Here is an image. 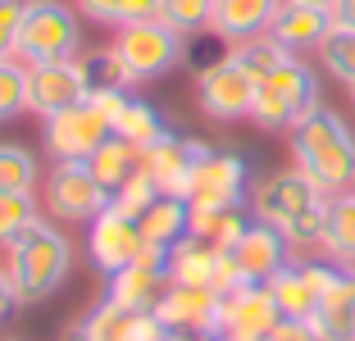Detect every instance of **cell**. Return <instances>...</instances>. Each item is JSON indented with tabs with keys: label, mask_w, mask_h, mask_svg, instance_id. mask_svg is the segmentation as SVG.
I'll return each mask as SVG.
<instances>
[{
	"label": "cell",
	"mask_w": 355,
	"mask_h": 341,
	"mask_svg": "<svg viewBox=\"0 0 355 341\" xmlns=\"http://www.w3.org/2000/svg\"><path fill=\"white\" fill-rule=\"evenodd\" d=\"M328 200L333 196H324L301 168H273V173H264V177L251 182L246 205H251V214L260 218V223L278 227L282 237H287V246H292L296 259H310L324 246Z\"/></svg>",
	"instance_id": "6da1fadb"
},
{
	"label": "cell",
	"mask_w": 355,
	"mask_h": 341,
	"mask_svg": "<svg viewBox=\"0 0 355 341\" xmlns=\"http://www.w3.org/2000/svg\"><path fill=\"white\" fill-rule=\"evenodd\" d=\"M287 155L292 168H301L324 196L355 191V128L333 105H319L287 132Z\"/></svg>",
	"instance_id": "7a4b0ae2"
},
{
	"label": "cell",
	"mask_w": 355,
	"mask_h": 341,
	"mask_svg": "<svg viewBox=\"0 0 355 341\" xmlns=\"http://www.w3.org/2000/svg\"><path fill=\"white\" fill-rule=\"evenodd\" d=\"M73 259H78V250L55 218H46V214L32 218L19 237L5 246V269H10L19 310L42 305L46 296H55L69 282V273H73Z\"/></svg>",
	"instance_id": "3957f363"
},
{
	"label": "cell",
	"mask_w": 355,
	"mask_h": 341,
	"mask_svg": "<svg viewBox=\"0 0 355 341\" xmlns=\"http://www.w3.org/2000/svg\"><path fill=\"white\" fill-rule=\"evenodd\" d=\"M324 105L319 96V73L305 64V55H292V60L273 69L269 78H260L255 87V105H251V123L260 132H292L301 119H310L314 110Z\"/></svg>",
	"instance_id": "277c9868"
},
{
	"label": "cell",
	"mask_w": 355,
	"mask_h": 341,
	"mask_svg": "<svg viewBox=\"0 0 355 341\" xmlns=\"http://www.w3.org/2000/svg\"><path fill=\"white\" fill-rule=\"evenodd\" d=\"M110 51L119 55V64L128 69L132 82H155L187 60V37L173 32L164 19H141L128 23V28H114Z\"/></svg>",
	"instance_id": "5b68a950"
},
{
	"label": "cell",
	"mask_w": 355,
	"mask_h": 341,
	"mask_svg": "<svg viewBox=\"0 0 355 341\" xmlns=\"http://www.w3.org/2000/svg\"><path fill=\"white\" fill-rule=\"evenodd\" d=\"M83 46V23L78 10L64 0H28L23 5V28H19V55L23 64H51V60H73Z\"/></svg>",
	"instance_id": "8992f818"
},
{
	"label": "cell",
	"mask_w": 355,
	"mask_h": 341,
	"mask_svg": "<svg viewBox=\"0 0 355 341\" xmlns=\"http://www.w3.org/2000/svg\"><path fill=\"white\" fill-rule=\"evenodd\" d=\"M42 205H46V214H51L55 223L87 227L105 205H110V191L92 177L87 159H64V164H51V173H46Z\"/></svg>",
	"instance_id": "52a82bcc"
},
{
	"label": "cell",
	"mask_w": 355,
	"mask_h": 341,
	"mask_svg": "<svg viewBox=\"0 0 355 341\" xmlns=\"http://www.w3.org/2000/svg\"><path fill=\"white\" fill-rule=\"evenodd\" d=\"M255 78L246 69H241L232 55H223V60L205 64L196 78V105L205 119H214V123H251V105H255Z\"/></svg>",
	"instance_id": "ba28073f"
},
{
	"label": "cell",
	"mask_w": 355,
	"mask_h": 341,
	"mask_svg": "<svg viewBox=\"0 0 355 341\" xmlns=\"http://www.w3.org/2000/svg\"><path fill=\"white\" fill-rule=\"evenodd\" d=\"M251 182L255 177H251L246 155H241V150H219V146H214V150L191 168L187 186H182V200H187L191 209H200V205H246Z\"/></svg>",
	"instance_id": "9c48e42d"
},
{
	"label": "cell",
	"mask_w": 355,
	"mask_h": 341,
	"mask_svg": "<svg viewBox=\"0 0 355 341\" xmlns=\"http://www.w3.org/2000/svg\"><path fill=\"white\" fill-rule=\"evenodd\" d=\"M282 310L273 300L269 282H246L219 296V332L214 341H269Z\"/></svg>",
	"instance_id": "30bf717a"
},
{
	"label": "cell",
	"mask_w": 355,
	"mask_h": 341,
	"mask_svg": "<svg viewBox=\"0 0 355 341\" xmlns=\"http://www.w3.org/2000/svg\"><path fill=\"white\" fill-rule=\"evenodd\" d=\"M110 132H114L110 119H105L92 100L42 119V146H46V155H51L55 164H64V159H92V150Z\"/></svg>",
	"instance_id": "8fae6325"
},
{
	"label": "cell",
	"mask_w": 355,
	"mask_h": 341,
	"mask_svg": "<svg viewBox=\"0 0 355 341\" xmlns=\"http://www.w3.org/2000/svg\"><path fill=\"white\" fill-rule=\"evenodd\" d=\"M146 250V237H141V223L128 214H119L114 205H105L101 214L87 223V259L110 278V273L137 264Z\"/></svg>",
	"instance_id": "7c38bea8"
},
{
	"label": "cell",
	"mask_w": 355,
	"mask_h": 341,
	"mask_svg": "<svg viewBox=\"0 0 355 341\" xmlns=\"http://www.w3.org/2000/svg\"><path fill=\"white\" fill-rule=\"evenodd\" d=\"M87 78L83 64L73 60H51V64H28V114L37 119H51L60 110H73L87 100Z\"/></svg>",
	"instance_id": "4fadbf2b"
},
{
	"label": "cell",
	"mask_w": 355,
	"mask_h": 341,
	"mask_svg": "<svg viewBox=\"0 0 355 341\" xmlns=\"http://www.w3.org/2000/svg\"><path fill=\"white\" fill-rule=\"evenodd\" d=\"M209 150H214V146L200 141V137L164 132L159 141H150L146 150H141V168H146V173L159 182V191H164V196H182V186H187L191 168H196Z\"/></svg>",
	"instance_id": "5bb4252c"
},
{
	"label": "cell",
	"mask_w": 355,
	"mask_h": 341,
	"mask_svg": "<svg viewBox=\"0 0 355 341\" xmlns=\"http://www.w3.org/2000/svg\"><path fill=\"white\" fill-rule=\"evenodd\" d=\"M228 255H232V264H237L241 282H269L278 269H287V264L296 259L292 246H287V237H282L278 227L260 223V218H255V223L232 241Z\"/></svg>",
	"instance_id": "9a60e30c"
},
{
	"label": "cell",
	"mask_w": 355,
	"mask_h": 341,
	"mask_svg": "<svg viewBox=\"0 0 355 341\" xmlns=\"http://www.w3.org/2000/svg\"><path fill=\"white\" fill-rule=\"evenodd\" d=\"M155 314L164 319L168 332H200V337H214V332H219V291L168 282L164 296H159V305H155Z\"/></svg>",
	"instance_id": "2e32d148"
},
{
	"label": "cell",
	"mask_w": 355,
	"mask_h": 341,
	"mask_svg": "<svg viewBox=\"0 0 355 341\" xmlns=\"http://www.w3.org/2000/svg\"><path fill=\"white\" fill-rule=\"evenodd\" d=\"M164 287H168L164 264L137 259V264H128V269H119V273L105 278V300L119 305L123 314H137V310H155L159 296H164Z\"/></svg>",
	"instance_id": "e0dca14e"
},
{
	"label": "cell",
	"mask_w": 355,
	"mask_h": 341,
	"mask_svg": "<svg viewBox=\"0 0 355 341\" xmlns=\"http://www.w3.org/2000/svg\"><path fill=\"white\" fill-rule=\"evenodd\" d=\"M328 32H333V10H319V5H296V0H282L278 14H273L269 37L282 46V51L305 55V51H319Z\"/></svg>",
	"instance_id": "ac0fdd59"
},
{
	"label": "cell",
	"mask_w": 355,
	"mask_h": 341,
	"mask_svg": "<svg viewBox=\"0 0 355 341\" xmlns=\"http://www.w3.org/2000/svg\"><path fill=\"white\" fill-rule=\"evenodd\" d=\"M278 5H282V0H214L209 32H214L223 46H241V42L264 37V32L273 28Z\"/></svg>",
	"instance_id": "d6986e66"
},
{
	"label": "cell",
	"mask_w": 355,
	"mask_h": 341,
	"mask_svg": "<svg viewBox=\"0 0 355 341\" xmlns=\"http://www.w3.org/2000/svg\"><path fill=\"white\" fill-rule=\"evenodd\" d=\"M219 259L223 250L209 246V241L200 237H182L168 246V259H164V273L168 282H178V287H214V273H219Z\"/></svg>",
	"instance_id": "ffe728a7"
},
{
	"label": "cell",
	"mask_w": 355,
	"mask_h": 341,
	"mask_svg": "<svg viewBox=\"0 0 355 341\" xmlns=\"http://www.w3.org/2000/svg\"><path fill=\"white\" fill-rule=\"evenodd\" d=\"M87 168H92V177L105 186V191H110V196H114L119 186H123L128 177L137 173V168H141V146H132V141H123L119 132H110V137H105V141L92 150Z\"/></svg>",
	"instance_id": "44dd1931"
},
{
	"label": "cell",
	"mask_w": 355,
	"mask_h": 341,
	"mask_svg": "<svg viewBox=\"0 0 355 341\" xmlns=\"http://www.w3.org/2000/svg\"><path fill=\"white\" fill-rule=\"evenodd\" d=\"M251 223H255L251 205H200V209H191V227L187 232L200 237V241H209V246L228 250Z\"/></svg>",
	"instance_id": "7402d4cb"
},
{
	"label": "cell",
	"mask_w": 355,
	"mask_h": 341,
	"mask_svg": "<svg viewBox=\"0 0 355 341\" xmlns=\"http://www.w3.org/2000/svg\"><path fill=\"white\" fill-rule=\"evenodd\" d=\"M141 223V237H146V246H159L168 250L173 241L187 237V227H191V205L182 196H159L155 205L146 209V214L137 218Z\"/></svg>",
	"instance_id": "603a6c76"
},
{
	"label": "cell",
	"mask_w": 355,
	"mask_h": 341,
	"mask_svg": "<svg viewBox=\"0 0 355 341\" xmlns=\"http://www.w3.org/2000/svg\"><path fill=\"white\" fill-rule=\"evenodd\" d=\"M319 255L355 269V191L328 200V223H324V246Z\"/></svg>",
	"instance_id": "cb8c5ba5"
},
{
	"label": "cell",
	"mask_w": 355,
	"mask_h": 341,
	"mask_svg": "<svg viewBox=\"0 0 355 341\" xmlns=\"http://www.w3.org/2000/svg\"><path fill=\"white\" fill-rule=\"evenodd\" d=\"M60 341H128V314L101 296V305H92L83 319L69 323Z\"/></svg>",
	"instance_id": "d4e9b609"
},
{
	"label": "cell",
	"mask_w": 355,
	"mask_h": 341,
	"mask_svg": "<svg viewBox=\"0 0 355 341\" xmlns=\"http://www.w3.org/2000/svg\"><path fill=\"white\" fill-rule=\"evenodd\" d=\"M114 132L123 137V141H132V146H141V150H146L150 141H159V137H164V132H173V128H168L164 110H155L150 100H141V96H132V100H128V110L119 114Z\"/></svg>",
	"instance_id": "484cf974"
},
{
	"label": "cell",
	"mask_w": 355,
	"mask_h": 341,
	"mask_svg": "<svg viewBox=\"0 0 355 341\" xmlns=\"http://www.w3.org/2000/svg\"><path fill=\"white\" fill-rule=\"evenodd\" d=\"M73 5H78V14H87L92 23H105V28L159 19V0H73Z\"/></svg>",
	"instance_id": "4316f807"
},
{
	"label": "cell",
	"mask_w": 355,
	"mask_h": 341,
	"mask_svg": "<svg viewBox=\"0 0 355 341\" xmlns=\"http://www.w3.org/2000/svg\"><path fill=\"white\" fill-rule=\"evenodd\" d=\"M42 159L23 141H0V191H37Z\"/></svg>",
	"instance_id": "83f0119b"
},
{
	"label": "cell",
	"mask_w": 355,
	"mask_h": 341,
	"mask_svg": "<svg viewBox=\"0 0 355 341\" xmlns=\"http://www.w3.org/2000/svg\"><path fill=\"white\" fill-rule=\"evenodd\" d=\"M314 55H319V64H324L328 78H333V82H342L346 91H351V87H355V32L333 23V32L324 37V46H319Z\"/></svg>",
	"instance_id": "f1b7e54d"
},
{
	"label": "cell",
	"mask_w": 355,
	"mask_h": 341,
	"mask_svg": "<svg viewBox=\"0 0 355 341\" xmlns=\"http://www.w3.org/2000/svg\"><path fill=\"white\" fill-rule=\"evenodd\" d=\"M228 55H232V60H237L246 73H251L255 82H260V78H269L273 69H282V64L292 60V51H282L269 32H264V37H251V42H241V46H228Z\"/></svg>",
	"instance_id": "f546056e"
},
{
	"label": "cell",
	"mask_w": 355,
	"mask_h": 341,
	"mask_svg": "<svg viewBox=\"0 0 355 341\" xmlns=\"http://www.w3.org/2000/svg\"><path fill=\"white\" fill-rule=\"evenodd\" d=\"M78 64H83L87 91H105V87H128V91H132V87H137L110 46H101V51H83V55H78Z\"/></svg>",
	"instance_id": "4dcf8cb0"
},
{
	"label": "cell",
	"mask_w": 355,
	"mask_h": 341,
	"mask_svg": "<svg viewBox=\"0 0 355 341\" xmlns=\"http://www.w3.org/2000/svg\"><path fill=\"white\" fill-rule=\"evenodd\" d=\"M37 214H42V196L37 191H0V250L10 246Z\"/></svg>",
	"instance_id": "1f68e13d"
},
{
	"label": "cell",
	"mask_w": 355,
	"mask_h": 341,
	"mask_svg": "<svg viewBox=\"0 0 355 341\" xmlns=\"http://www.w3.org/2000/svg\"><path fill=\"white\" fill-rule=\"evenodd\" d=\"M159 19L182 37H200V32H209L214 0H159Z\"/></svg>",
	"instance_id": "d6a6232c"
},
{
	"label": "cell",
	"mask_w": 355,
	"mask_h": 341,
	"mask_svg": "<svg viewBox=\"0 0 355 341\" xmlns=\"http://www.w3.org/2000/svg\"><path fill=\"white\" fill-rule=\"evenodd\" d=\"M159 196H164V191H159V182L146 173V168H137V173H132V177H128V182L114 191V196H110V205H114L119 214H128V218H141V214H146V209L155 205Z\"/></svg>",
	"instance_id": "836d02e7"
},
{
	"label": "cell",
	"mask_w": 355,
	"mask_h": 341,
	"mask_svg": "<svg viewBox=\"0 0 355 341\" xmlns=\"http://www.w3.org/2000/svg\"><path fill=\"white\" fill-rule=\"evenodd\" d=\"M28 114V64L0 60V123Z\"/></svg>",
	"instance_id": "e575fe53"
},
{
	"label": "cell",
	"mask_w": 355,
	"mask_h": 341,
	"mask_svg": "<svg viewBox=\"0 0 355 341\" xmlns=\"http://www.w3.org/2000/svg\"><path fill=\"white\" fill-rule=\"evenodd\" d=\"M23 5H28V0H0V60H14V55H19Z\"/></svg>",
	"instance_id": "d590c367"
},
{
	"label": "cell",
	"mask_w": 355,
	"mask_h": 341,
	"mask_svg": "<svg viewBox=\"0 0 355 341\" xmlns=\"http://www.w3.org/2000/svg\"><path fill=\"white\" fill-rule=\"evenodd\" d=\"M164 337H168V328H164V319H159L155 310L128 314V341H164Z\"/></svg>",
	"instance_id": "8d00e7d4"
},
{
	"label": "cell",
	"mask_w": 355,
	"mask_h": 341,
	"mask_svg": "<svg viewBox=\"0 0 355 341\" xmlns=\"http://www.w3.org/2000/svg\"><path fill=\"white\" fill-rule=\"evenodd\" d=\"M269 341H324L314 332L310 319H278V328L269 332Z\"/></svg>",
	"instance_id": "74e56055"
},
{
	"label": "cell",
	"mask_w": 355,
	"mask_h": 341,
	"mask_svg": "<svg viewBox=\"0 0 355 341\" xmlns=\"http://www.w3.org/2000/svg\"><path fill=\"white\" fill-rule=\"evenodd\" d=\"M19 310V296H14V282H10V269H5V259H0V323L10 319Z\"/></svg>",
	"instance_id": "f35d334b"
},
{
	"label": "cell",
	"mask_w": 355,
	"mask_h": 341,
	"mask_svg": "<svg viewBox=\"0 0 355 341\" xmlns=\"http://www.w3.org/2000/svg\"><path fill=\"white\" fill-rule=\"evenodd\" d=\"M333 23L355 32V0H333Z\"/></svg>",
	"instance_id": "ab89813d"
},
{
	"label": "cell",
	"mask_w": 355,
	"mask_h": 341,
	"mask_svg": "<svg viewBox=\"0 0 355 341\" xmlns=\"http://www.w3.org/2000/svg\"><path fill=\"white\" fill-rule=\"evenodd\" d=\"M164 341H214V337H200V332H168Z\"/></svg>",
	"instance_id": "60d3db41"
},
{
	"label": "cell",
	"mask_w": 355,
	"mask_h": 341,
	"mask_svg": "<svg viewBox=\"0 0 355 341\" xmlns=\"http://www.w3.org/2000/svg\"><path fill=\"white\" fill-rule=\"evenodd\" d=\"M296 5H319V10H333V0H296Z\"/></svg>",
	"instance_id": "b9f144b4"
},
{
	"label": "cell",
	"mask_w": 355,
	"mask_h": 341,
	"mask_svg": "<svg viewBox=\"0 0 355 341\" xmlns=\"http://www.w3.org/2000/svg\"><path fill=\"white\" fill-rule=\"evenodd\" d=\"M351 100H355V87H351Z\"/></svg>",
	"instance_id": "7bdbcfd3"
}]
</instances>
